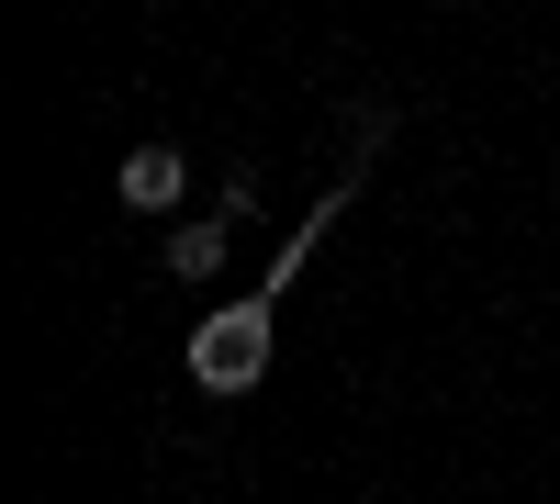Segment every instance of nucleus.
Listing matches in <instances>:
<instances>
[{"instance_id":"nucleus-3","label":"nucleus","mask_w":560,"mask_h":504,"mask_svg":"<svg viewBox=\"0 0 560 504\" xmlns=\"http://www.w3.org/2000/svg\"><path fill=\"white\" fill-rule=\"evenodd\" d=\"M179 179H191V157H179V146H124L113 191H124V213H168V202H179Z\"/></svg>"},{"instance_id":"nucleus-2","label":"nucleus","mask_w":560,"mask_h":504,"mask_svg":"<svg viewBox=\"0 0 560 504\" xmlns=\"http://www.w3.org/2000/svg\"><path fill=\"white\" fill-rule=\"evenodd\" d=\"M236 224H247V191H224L202 224H179V236H168V281H213L224 247H236Z\"/></svg>"},{"instance_id":"nucleus-1","label":"nucleus","mask_w":560,"mask_h":504,"mask_svg":"<svg viewBox=\"0 0 560 504\" xmlns=\"http://www.w3.org/2000/svg\"><path fill=\"white\" fill-rule=\"evenodd\" d=\"M348 191H359V179H348ZM348 191H337V202H348ZM337 202H325V213L303 224V236H292V258H269V269H258V292H247V303H224L213 326L191 337V382H202L213 403H236V392H247V382L269 371V314H280V292H292V269L314 258V236L337 224Z\"/></svg>"}]
</instances>
